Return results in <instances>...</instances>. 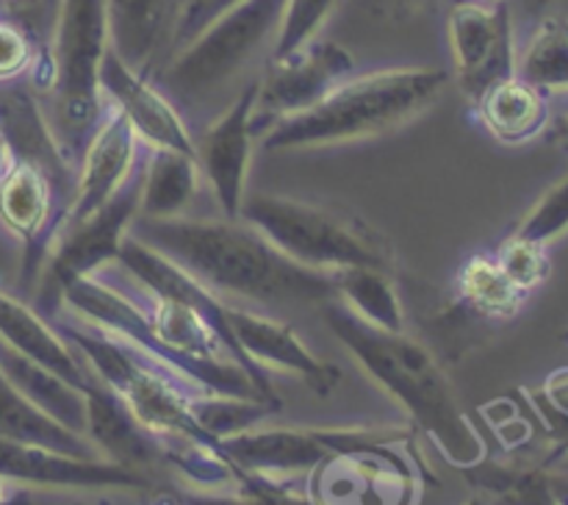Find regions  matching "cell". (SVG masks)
I'll return each mask as SVG.
<instances>
[{
	"label": "cell",
	"mask_w": 568,
	"mask_h": 505,
	"mask_svg": "<svg viewBox=\"0 0 568 505\" xmlns=\"http://www.w3.org/2000/svg\"><path fill=\"white\" fill-rule=\"evenodd\" d=\"M131 236L175 261L225 303L242 297L261 305H292L336 297L331 272L297 264L242 220L136 216Z\"/></svg>",
	"instance_id": "obj_1"
},
{
	"label": "cell",
	"mask_w": 568,
	"mask_h": 505,
	"mask_svg": "<svg viewBox=\"0 0 568 505\" xmlns=\"http://www.w3.org/2000/svg\"><path fill=\"white\" fill-rule=\"evenodd\" d=\"M320 305L325 325L336 333L338 342L383 392L408 411L416 427L436 442L449 464L466 469L486 458V442L460 408L444 366L425 344L405 331L392 333L369 325L338 297Z\"/></svg>",
	"instance_id": "obj_2"
},
{
	"label": "cell",
	"mask_w": 568,
	"mask_h": 505,
	"mask_svg": "<svg viewBox=\"0 0 568 505\" xmlns=\"http://www.w3.org/2000/svg\"><path fill=\"white\" fill-rule=\"evenodd\" d=\"M447 83V72L433 67L347 78L316 105L277 120L261 137V144L266 150H303L381 137L430 109Z\"/></svg>",
	"instance_id": "obj_3"
},
{
	"label": "cell",
	"mask_w": 568,
	"mask_h": 505,
	"mask_svg": "<svg viewBox=\"0 0 568 505\" xmlns=\"http://www.w3.org/2000/svg\"><path fill=\"white\" fill-rule=\"evenodd\" d=\"M105 50V0H61L53 48L44 59V72L33 83L53 92L59 117L55 139L72 166H78V159L105 111L100 92V67Z\"/></svg>",
	"instance_id": "obj_4"
},
{
	"label": "cell",
	"mask_w": 568,
	"mask_h": 505,
	"mask_svg": "<svg viewBox=\"0 0 568 505\" xmlns=\"http://www.w3.org/2000/svg\"><path fill=\"white\" fill-rule=\"evenodd\" d=\"M239 220L270 239L283 255L320 272L347 266L392 270L394 253L381 233L358 216L281 194H250L239 209Z\"/></svg>",
	"instance_id": "obj_5"
},
{
	"label": "cell",
	"mask_w": 568,
	"mask_h": 505,
	"mask_svg": "<svg viewBox=\"0 0 568 505\" xmlns=\"http://www.w3.org/2000/svg\"><path fill=\"white\" fill-rule=\"evenodd\" d=\"M286 0H244L178 50L155 75V87L181 109H200L225 92L270 44H275ZM272 50V48H270Z\"/></svg>",
	"instance_id": "obj_6"
},
{
	"label": "cell",
	"mask_w": 568,
	"mask_h": 505,
	"mask_svg": "<svg viewBox=\"0 0 568 505\" xmlns=\"http://www.w3.org/2000/svg\"><path fill=\"white\" fill-rule=\"evenodd\" d=\"M144 178V144L128 181L89 216L55 228L53 242L44 255L39 275L31 286V309L42 320H53L64 309V292L81 277H92L105 266L116 264L122 242L139 216Z\"/></svg>",
	"instance_id": "obj_7"
},
{
	"label": "cell",
	"mask_w": 568,
	"mask_h": 505,
	"mask_svg": "<svg viewBox=\"0 0 568 505\" xmlns=\"http://www.w3.org/2000/svg\"><path fill=\"white\" fill-rule=\"evenodd\" d=\"M410 433L386 427L383 436L361 447L333 453L308 472V505H416L419 475L405 444Z\"/></svg>",
	"instance_id": "obj_8"
},
{
	"label": "cell",
	"mask_w": 568,
	"mask_h": 505,
	"mask_svg": "<svg viewBox=\"0 0 568 505\" xmlns=\"http://www.w3.org/2000/svg\"><path fill=\"white\" fill-rule=\"evenodd\" d=\"M386 427H266L222 438V450L244 475L281 483L294 475H308L333 453L361 447L383 436Z\"/></svg>",
	"instance_id": "obj_9"
},
{
	"label": "cell",
	"mask_w": 568,
	"mask_h": 505,
	"mask_svg": "<svg viewBox=\"0 0 568 505\" xmlns=\"http://www.w3.org/2000/svg\"><path fill=\"white\" fill-rule=\"evenodd\" d=\"M353 55L331 39H314L297 53L281 61H270V70L258 81L253 133L264 137L283 117L300 114V111L316 105L338 83L353 78Z\"/></svg>",
	"instance_id": "obj_10"
},
{
	"label": "cell",
	"mask_w": 568,
	"mask_h": 505,
	"mask_svg": "<svg viewBox=\"0 0 568 505\" xmlns=\"http://www.w3.org/2000/svg\"><path fill=\"white\" fill-rule=\"evenodd\" d=\"M447 31L458 87L471 103L499 81L516 75L514 17L508 3L483 6L460 0L449 11Z\"/></svg>",
	"instance_id": "obj_11"
},
{
	"label": "cell",
	"mask_w": 568,
	"mask_h": 505,
	"mask_svg": "<svg viewBox=\"0 0 568 505\" xmlns=\"http://www.w3.org/2000/svg\"><path fill=\"white\" fill-rule=\"evenodd\" d=\"M255 100H258V81H250L227 103V109L209 122L200 139H194L200 175L211 183V192L227 220H239V209L244 203V183L253 161Z\"/></svg>",
	"instance_id": "obj_12"
},
{
	"label": "cell",
	"mask_w": 568,
	"mask_h": 505,
	"mask_svg": "<svg viewBox=\"0 0 568 505\" xmlns=\"http://www.w3.org/2000/svg\"><path fill=\"white\" fill-rule=\"evenodd\" d=\"M139 153H142V142L133 133L131 122L120 109L105 103L103 117L78 159L75 186H72L70 200L59 214L55 228L83 220L103 203H109L111 194L128 181L131 170L136 166Z\"/></svg>",
	"instance_id": "obj_13"
},
{
	"label": "cell",
	"mask_w": 568,
	"mask_h": 505,
	"mask_svg": "<svg viewBox=\"0 0 568 505\" xmlns=\"http://www.w3.org/2000/svg\"><path fill=\"white\" fill-rule=\"evenodd\" d=\"M100 92L103 103L125 114L144 148H166L194 155V137L183 122L181 109L153 81H148V75L131 70L111 50V44L100 67Z\"/></svg>",
	"instance_id": "obj_14"
},
{
	"label": "cell",
	"mask_w": 568,
	"mask_h": 505,
	"mask_svg": "<svg viewBox=\"0 0 568 505\" xmlns=\"http://www.w3.org/2000/svg\"><path fill=\"white\" fill-rule=\"evenodd\" d=\"M0 477L6 483L48 488H148L150 475L125 469L105 458H78L0 438Z\"/></svg>",
	"instance_id": "obj_15"
},
{
	"label": "cell",
	"mask_w": 568,
	"mask_h": 505,
	"mask_svg": "<svg viewBox=\"0 0 568 505\" xmlns=\"http://www.w3.org/2000/svg\"><path fill=\"white\" fill-rule=\"evenodd\" d=\"M227 322L236 336L239 347L244 350L250 361L261 370L272 366V370L292 372V375L303 377L316 394H331L342 381V370L333 364L316 358L288 322L275 320V316L253 314V311L236 309L227 303Z\"/></svg>",
	"instance_id": "obj_16"
},
{
	"label": "cell",
	"mask_w": 568,
	"mask_h": 505,
	"mask_svg": "<svg viewBox=\"0 0 568 505\" xmlns=\"http://www.w3.org/2000/svg\"><path fill=\"white\" fill-rule=\"evenodd\" d=\"M87 438L111 464L148 475L150 466L164 461L161 442L136 422L128 405L98 381L87 388Z\"/></svg>",
	"instance_id": "obj_17"
},
{
	"label": "cell",
	"mask_w": 568,
	"mask_h": 505,
	"mask_svg": "<svg viewBox=\"0 0 568 505\" xmlns=\"http://www.w3.org/2000/svg\"><path fill=\"white\" fill-rule=\"evenodd\" d=\"M0 339L81 392H87L98 381L83 355L70 342H64L48 320H42L31 305L3 289H0Z\"/></svg>",
	"instance_id": "obj_18"
},
{
	"label": "cell",
	"mask_w": 568,
	"mask_h": 505,
	"mask_svg": "<svg viewBox=\"0 0 568 505\" xmlns=\"http://www.w3.org/2000/svg\"><path fill=\"white\" fill-rule=\"evenodd\" d=\"M178 11L175 0H105L111 50L131 70L148 75L155 53L170 44Z\"/></svg>",
	"instance_id": "obj_19"
},
{
	"label": "cell",
	"mask_w": 568,
	"mask_h": 505,
	"mask_svg": "<svg viewBox=\"0 0 568 505\" xmlns=\"http://www.w3.org/2000/svg\"><path fill=\"white\" fill-rule=\"evenodd\" d=\"M0 372L9 377L11 386L22 394V397L31 400L39 411H44L48 416H53L55 422H61L64 427H70L72 433H81L87 436V394L81 388H75L72 383H67L64 377H59L55 372H50L48 366L37 364L28 355L17 353L11 344H6L0 339Z\"/></svg>",
	"instance_id": "obj_20"
},
{
	"label": "cell",
	"mask_w": 568,
	"mask_h": 505,
	"mask_svg": "<svg viewBox=\"0 0 568 505\" xmlns=\"http://www.w3.org/2000/svg\"><path fill=\"white\" fill-rule=\"evenodd\" d=\"M483 128L503 144H525L549 125V100L519 75L499 81L475 103Z\"/></svg>",
	"instance_id": "obj_21"
},
{
	"label": "cell",
	"mask_w": 568,
	"mask_h": 505,
	"mask_svg": "<svg viewBox=\"0 0 568 505\" xmlns=\"http://www.w3.org/2000/svg\"><path fill=\"white\" fill-rule=\"evenodd\" d=\"M0 438L37 444L55 453L78 455V458H103L87 436L72 433L70 427L39 411L31 400L22 397L3 372H0Z\"/></svg>",
	"instance_id": "obj_22"
},
{
	"label": "cell",
	"mask_w": 568,
	"mask_h": 505,
	"mask_svg": "<svg viewBox=\"0 0 568 505\" xmlns=\"http://www.w3.org/2000/svg\"><path fill=\"white\" fill-rule=\"evenodd\" d=\"M200 186L197 159L166 148H144V178L139 216H181Z\"/></svg>",
	"instance_id": "obj_23"
},
{
	"label": "cell",
	"mask_w": 568,
	"mask_h": 505,
	"mask_svg": "<svg viewBox=\"0 0 568 505\" xmlns=\"http://www.w3.org/2000/svg\"><path fill=\"white\" fill-rule=\"evenodd\" d=\"M331 277L336 297L353 314H358L361 320L381 327V331H405L403 303H399L392 272L375 270V266H347V270L331 272Z\"/></svg>",
	"instance_id": "obj_24"
},
{
	"label": "cell",
	"mask_w": 568,
	"mask_h": 505,
	"mask_svg": "<svg viewBox=\"0 0 568 505\" xmlns=\"http://www.w3.org/2000/svg\"><path fill=\"white\" fill-rule=\"evenodd\" d=\"M460 303L486 320H514L527 294L505 275L494 255L477 253L458 272Z\"/></svg>",
	"instance_id": "obj_25"
},
{
	"label": "cell",
	"mask_w": 568,
	"mask_h": 505,
	"mask_svg": "<svg viewBox=\"0 0 568 505\" xmlns=\"http://www.w3.org/2000/svg\"><path fill=\"white\" fill-rule=\"evenodd\" d=\"M516 75L530 87L547 92L568 89V20L549 14L538 22L536 33L516 59Z\"/></svg>",
	"instance_id": "obj_26"
},
{
	"label": "cell",
	"mask_w": 568,
	"mask_h": 505,
	"mask_svg": "<svg viewBox=\"0 0 568 505\" xmlns=\"http://www.w3.org/2000/svg\"><path fill=\"white\" fill-rule=\"evenodd\" d=\"M281 408L283 403H272V400L231 397V394L197 392L192 397L194 420L216 442L239 436L244 431H253L255 425H261L266 416L277 414Z\"/></svg>",
	"instance_id": "obj_27"
},
{
	"label": "cell",
	"mask_w": 568,
	"mask_h": 505,
	"mask_svg": "<svg viewBox=\"0 0 568 505\" xmlns=\"http://www.w3.org/2000/svg\"><path fill=\"white\" fill-rule=\"evenodd\" d=\"M464 475L503 505H560L549 494L547 469H508L483 458L475 466H466Z\"/></svg>",
	"instance_id": "obj_28"
},
{
	"label": "cell",
	"mask_w": 568,
	"mask_h": 505,
	"mask_svg": "<svg viewBox=\"0 0 568 505\" xmlns=\"http://www.w3.org/2000/svg\"><path fill=\"white\" fill-rule=\"evenodd\" d=\"M333 9H336V0H286L270 61L286 59L314 42Z\"/></svg>",
	"instance_id": "obj_29"
},
{
	"label": "cell",
	"mask_w": 568,
	"mask_h": 505,
	"mask_svg": "<svg viewBox=\"0 0 568 505\" xmlns=\"http://www.w3.org/2000/svg\"><path fill=\"white\" fill-rule=\"evenodd\" d=\"M494 259L503 266L505 275H508L525 294L536 292V289L549 277V270H552L547 244L527 242V239L519 236L505 239L497 248V253H494Z\"/></svg>",
	"instance_id": "obj_30"
},
{
	"label": "cell",
	"mask_w": 568,
	"mask_h": 505,
	"mask_svg": "<svg viewBox=\"0 0 568 505\" xmlns=\"http://www.w3.org/2000/svg\"><path fill=\"white\" fill-rule=\"evenodd\" d=\"M568 231V175L555 183L514 228L510 236L527 239L536 244H549Z\"/></svg>",
	"instance_id": "obj_31"
},
{
	"label": "cell",
	"mask_w": 568,
	"mask_h": 505,
	"mask_svg": "<svg viewBox=\"0 0 568 505\" xmlns=\"http://www.w3.org/2000/svg\"><path fill=\"white\" fill-rule=\"evenodd\" d=\"M527 394L541 414L547 431L558 438V450L549 458V464H555L568 453V366L552 372L541 388H530Z\"/></svg>",
	"instance_id": "obj_32"
},
{
	"label": "cell",
	"mask_w": 568,
	"mask_h": 505,
	"mask_svg": "<svg viewBox=\"0 0 568 505\" xmlns=\"http://www.w3.org/2000/svg\"><path fill=\"white\" fill-rule=\"evenodd\" d=\"M244 0H183L181 11L175 17V26L170 33V53L175 55L178 50L186 48L192 39H197L205 28L214 20H220L222 14H227L231 9H236Z\"/></svg>",
	"instance_id": "obj_33"
},
{
	"label": "cell",
	"mask_w": 568,
	"mask_h": 505,
	"mask_svg": "<svg viewBox=\"0 0 568 505\" xmlns=\"http://www.w3.org/2000/svg\"><path fill=\"white\" fill-rule=\"evenodd\" d=\"M37 50L28 33L14 22L0 20V81H17L37 64Z\"/></svg>",
	"instance_id": "obj_34"
},
{
	"label": "cell",
	"mask_w": 568,
	"mask_h": 505,
	"mask_svg": "<svg viewBox=\"0 0 568 505\" xmlns=\"http://www.w3.org/2000/svg\"><path fill=\"white\" fill-rule=\"evenodd\" d=\"M366 3H369V9L375 14L388 17V20H408V17L430 9L436 0H366Z\"/></svg>",
	"instance_id": "obj_35"
},
{
	"label": "cell",
	"mask_w": 568,
	"mask_h": 505,
	"mask_svg": "<svg viewBox=\"0 0 568 505\" xmlns=\"http://www.w3.org/2000/svg\"><path fill=\"white\" fill-rule=\"evenodd\" d=\"M547 486L560 505H568V472H547Z\"/></svg>",
	"instance_id": "obj_36"
},
{
	"label": "cell",
	"mask_w": 568,
	"mask_h": 505,
	"mask_svg": "<svg viewBox=\"0 0 568 505\" xmlns=\"http://www.w3.org/2000/svg\"><path fill=\"white\" fill-rule=\"evenodd\" d=\"M11 164H14V155H11L9 144H6L3 137H0V181H3L6 172L11 170Z\"/></svg>",
	"instance_id": "obj_37"
},
{
	"label": "cell",
	"mask_w": 568,
	"mask_h": 505,
	"mask_svg": "<svg viewBox=\"0 0 568 505\" xmlns=\"http://www.w3.org/2000/svg\"><path fill=\"white\" fill-rule=\"evenodd\" d=\"M555 137H558L560 144H566L568 148V114H564L558 122H555Z\"/></svg>",
	"instance_id": "obj_38"
},
{
	"label": "cell",
	"mask_w": 568,
	"mask_h": 505,
	"mask_svg": "<svg viewBox=\"0 0 568 505\" xmlns=\"http://www.w3.org/2000/svg\"><path fill=\"white\" fill-rule=\"evenodd\" d=\"M549 3H552V0H521V6H525L527 14H541Z\"/></svg>",
	"instance_id": "obj_39"
},
{
	"label": "cell",
	"mask_w": 568,
	"mask_h": 505,
	"mask_svg": "<svg viewBox=\"0 0 568 505\" xmlns=\"http://www.w3.org/2000/svg\"><path fill=\"white\" fill-rule=\"evenodd\" d=\"M155 505H181V499H178V497H159V499H155Z\"/></svg>",
	"instance_id": "obj_40"
},
{
	"label": "cell",
	"mask_w": 568,
	"mask_h": 505,
	"mask_svg": "<svg viewBox=\"0 0 568 505\" xmlns=\"http://www.w3.org/2000/svg\"><path fill=\"white\" fill-rule=\"evenodd\" d=\"M471 3H483V6H499V3H508V0H471Z\"/></svg>",
	"instance_id": "obj_41"
},
{
	"label": "cell",
	"mask_w": 568,
	"mask_h": 505,
	"mask_svg": "<svg viewBox=\"0 0 568 505\" xmlns=\"http://www.w3.org/2000/svg\"><path fill=\"white\" fill-rule=\"evenodd\" d=\"M3 503H6V481L0 477V505H3Z\"/></svg>",
	"instance_id": "obj_42"
},
{
	"label": "cell",
	"mask_w": 568,
	"mask_h": 505,
	"mask_svg": "<svg viewBox=\"0 0 568 505\" xmlns=\"http://www.w3.org/2000/svg\"><path fill=\"white\" fill-rule=\"evenodd\" d=\"M466 505H488V503H486V499H483V497H471Z\"/></svg>",
	"instance_id": "obj_43"
},
{
	"label": "cell",
	"mask_w": 568,
	"mask_h": 505,
	"mask_svg": "<svg viewBox=\"0 0 568 505\" xmlns=\"http://www.w3.org/2000/svg\"><path fill=\"white\" fill-rule=\"evenodd\" d=\"M560 461H564V469H560V472H568V453H566L564 458H560Z\"/></svg>",
	"instance_id": "obj_44"
},
{
	"label": "cell",
	"mask_w": 568,
	"mask_h": 505,
	"mask_svg": "<svg viewBox=\"0 0 568 505\" xmlns=\"http://www.w3.org/2000/svg\"><path fill=\"white\" fill-rule=\"evenodd\" d=\"M28 3H39V0H28Z\"/></svg>",
	"instance_id": "obj_45"
},
{
	"label": "cell",
	"mask_w": 568,
	"mask_h": 505,
	"mask_svg": "<svg viewBox=\"0 0 568 505\" xmlns=\"http://www.w3.org/2000/svg\"><path fill=\"white\" fill-rule=\"evenodd\" d=\"M0 233H6V231H3V228H0Z\"/></svg>",
	"instance_id": "obj_46"
}]
</instances>
